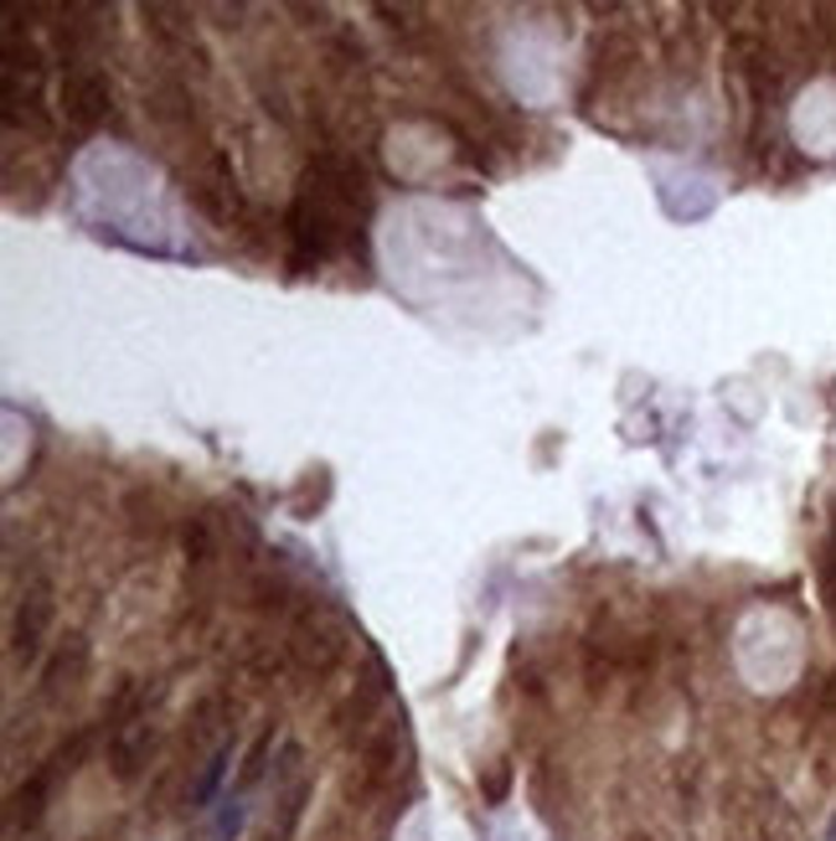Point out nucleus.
Instances as JSON below:
<instances>
[{
    "label": "nucleus",
    "mask_w": 836,
    "mask_h": 841,
    "mask_svg": "<svg viewBox=\"0 0 836 841\" xmlns=\"http://www.w3.org/2000/svg\"><path fill=\"white\" fill-rule=\"evenodd\" d=\"M6 124L11 130H47V109L37 78H6Z\"/></svg>",
    "instance_id": "6e6552de"
},
{
    "label": "nucleus",
    "mask_w": 836,
    "mask_h": 841,
    "mask_svg": "<svg viewBox=\"0 0 836 841\" xmlns=\"http://www.w3.org/2000/svg\"><path fill=\"white\" fill-rule=\"evenodd\" d=\"M223 718H233L227 712V697H207V702L192 712V743L196 749H207V743H217L223 749Z\"/></svg>",
    "instance_id": "1a4fd4ad"
},
{
    "label": "nucleus",
    "mask_w": 836,
    "mask_h": 841,
    "mask_svg": "<svg viewBox=\"0 0 836 841\" xmlns=\"http://www.w3.org/2000/svg\"><path fill=\"white\" fill-rule=\"evenodd\" d=\"M341 630L330 625L326 615V604H305L295 615V625H289V656H295L305 671H330V666L341 661Z\"/></svg>",
    "instance_id": "f03ea898"
},
{
    "label": "nucleus",
    "mask_w": 836,
    "mask_h": 841,
    "mask_svg": "<svg viewBox=\"0 0 836 841\" xmlns=\"http://www.w3.org/2000/svg\"><path fill=\"white\" fill-rule=\"evenodd\" d=\"M58 769L52 765H42L37 769V775H31L27 784H21V790H16L11 796V831H21V827H37V821H42V811H47V796H52V790H58Z\"/></svg>",
    "instance_id": "0eeeda50"
},
{
    "label": "nucleus",
    "mask_w": 836,
    "mask_h": 841,
    "mask_svg": "<svg viewBox=\"0 0 836 841\" xmlns=\"http://www.w3.org/2000/svg\"><path fill=\"white\" fill-rule=\"evenodd\" d=\"M83 671H89V640H83V635H68V640L52 650V661L42 666V697L47 702H62L68 691H78Z\"/></svg>",
    "instance_id": "423d86ee"
},
{
    "label": "nucleus",
    "mask_w": 836,
    "mask_h": 841,
    "mask_svg": "<svg viewBox=\"0 0 836 841\" xmlns=\"http://www.w3.org/2000/svg\"><path fill=\"white\" fill-rule=\"evenodd\" d=\"M62 114L78 124V130H99L109 120V109H114V89H109L104 73H93V68H73V73L62 78Z\"/></svg>",
    "instance_id": "20e7f679"
},
{
    "label": "nucleus",
    "mask_w": 836,
    "mask_h": 841,
    "mask_svg": "<svg viewBox=\"0 0 836 841\" xmlns=\"http://www.w3.org/2000/svg\"><path fill=\"white\" fill-rule=\"evenodd\" d=\"M361 207H367V171H361L357 155L341 151L315 155L305 176H299L295 207H289V264L315 269L336 248H346L351 233H357Z\"/></svg>",
    "instance_id": "f257e3e1"
},
{
    "label": "nucleus",
    "mask_w": 836,
    "mask_h": 841,
    "mask_svg": "<svg viewBox=\"0 0 836 841\" xmlns=\"http://www.w3.org/2000/svg\"><path fill=\"white\" fill-rule=\"evenodd\" d=\"M223 765H227V743H223V749H212L207 769H202V780H196V790H192L196 806H202V800H212V790H217V780H223Z\"/></svg>",
    "instance_id": "ddd939ff"
},
{
    "label": "nucleus",
    "mask_w": 836,
    "mask_h": 841,
    "mask_svg": "<svg viewBox=\"0 0 836 841\" xmlns=\"http://www.w3.org/2000/svg\"><path fill=\"white\" fill-rule=\"evenodd\" d=\"M507 780H511V769H507V765H496V769H491V780H486V800H501V796H507Z\"/></svg>",
    "instance_id": "4468645a"
},
{
    "label": "nucleus",
    "mask_w": 836,
    "mask_h": 841,
    "mask_svg": "<svg viewBox=\"0 0 836 841\" xmlns=\"http://www.w3.org/2000/svg\"><path fill=\"white\" fill-rule=\"evenodd\" d=\"M93 841H99V837H93Z\"/></svg>",
    "instance_id": "2eb2a0df"
},
{
    "label": "nucleus",
    "mask_w": 836,
    "mask_h": 841,
    "mask_svg": "<svg viewBox=\"0 0 836 841\" xmlns=\"http://www.w3.org/2000/svg\"><path fill=\"white\" fill-rule=\"evenodd\" d=\"M150 753H155V722L150 718H130L114 728V738H109V765H114V775L120 780H140L150 765Z\"/></svg>",
    "instance_id": "39448f33"
},
{
    "label": "nucleus",
    "mask_w": 836,
    "mask_h": 841,
    "mask_svg": "<svg viewBox=\"0 0 836 841\" xmlns=\"http://www.w3.org/2000/svg\"><path fill=\"white\" fill-rule=\"evenodd\" d=\"M274 734H279V728H264V734H258V743L248 749V759H243L238 784H254L258 775H264V765H269V749H274Z\"/></svg>",
    "instance_id": "f8f14e48"
},
{
    "label": "nucleus",
    "mask_w": 836,
    "mask_h": 841,
    "mask_svg": "<svg viewBox=\"0 0 836 841\" xmlns=\"http://www.w3.org/2000/svg\"><path fill=\"white\" fill-rule=\"evenodd\" d=\"M52 615H58V604H52V584L47 578H37V584L21 594V604H16V619H11V656L16 661H37L42 656V640H47V625H52Z\"/></svg>",
    "instance_id": "7ed1b4c3"
},
{
    "label": "nucleus",
    "mask_w": 836,
    "mask_h": 841,
    "mask_svg": "<svg viewBox=\"0 0 836 841\" xmlns=\"http://www.w3.org/2000/svg\"><path fill=\"white\" fill-rule=\"evenodd\" d=\"M145 21L155 37H165V42H181V37H192V27H181V11L176 6H145Z\"/></svg>",
    "instance_id": "9b49d317"
},
{
    "label": "nucleus",
    "mask_w": 836,
    "mask_h": 841,
    "mask_svg": "<svg viewBox=\"0 0 836 841\" xmlns=\"http://www.w3.org/2000/svg\"><path fill=\"white\" fill-rule=\"evenodd\" d=\"M186 557H192V563H212V557H217V537H212L207 516H192V522H186Z\"/></svg>",
    "instance_id": "9d476101"
}]
</instances>
